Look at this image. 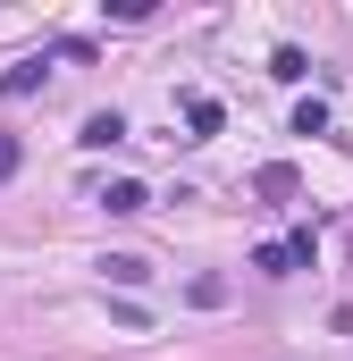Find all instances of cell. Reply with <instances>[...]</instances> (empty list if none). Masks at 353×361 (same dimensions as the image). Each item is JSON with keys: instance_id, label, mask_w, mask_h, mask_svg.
Instances as JSON below:
<instances>
[{"instance_id": "11", "label": "cell", "mask_w": 353, "mask_h": 361, "mask_svg": "<svg viewBox=\"0 0 353 361\" xmlns=\"http://www.w3.org/2000/svg\"><path fill=\"white\" fill-rule=\"evenodd\" d=\"M17 160H25V143H17V135H0V185L17 177Z\"/></svg>"}, {"instance_id": "5", "label": "cell", "mask_w": 353, "mask_h": 361, "mask_svg": "<svg viewBox=\"0 0 353 361\" xmlns=\"http://www.w3.org/2000/svg\"><path fill=\"white\" fill-rule=\"evenodd\" d=\"M101 210H118V219H135V210H152V193H143L135 177H118L109 193H101Z\"/></svg>"}, {"instance_id": "8", "label": "cell", "mask_w": 353, "mask_h": 361, "mask_svg": "<svg viewBox=\"0 0 353 361\" xmlns=\"http://www.w3.org/2000/svg\"><path fill=\"white\" fill-rule=\"evenodd\" d=\"M253 269H261V277H286V269H294V244H253Z\"/></svg>"}, {"instance_id": "9", "label": "cell", "mask_w": 353, "mask_h": 361, "mask_svg": "<svg viewBox=\"0 0 353 361\" xmlns=\"http://www.w3.org/2000/svg\"><path fill=\"white\" fill-rule=\"evenodd\" d=\"M185 294H193L202 311H219V302H227V277H210V269H202V277H193V286H185Z\"/></svg>"}, {"instance_id": "6", "label": "cell", "mask_w": 353, "mask_h": 361, "mask_svg": "<svg viewBox=\"0 0 353 361\" xmlns=\"http://www.w3.org/2000/svg\"><path fill=\"white\" fill-rule=\"evenodd\" d=\"M0 92H8V101L42 92V59H17V68H0Z\"/></svg>"}, {"instance_id": "1", "label": "cell", "mask_w": 353, "mask_h": 361, "mask_svg": "<svg viewBox=\"0 0 353 361\" xmlns=\"http://www.w3.org/2000/svg\"><path fill=\"white\" fill-rule=\"evenodd\" d=\"M185 126H193V143H210V135L227 126V109H219L210 92H185Z\"/></svg>"}, {"instance_id": "7", "label": "cell", "mask_w": 353, "mask_h": 361, "mask_svg": "<svg viewBox=\"0 0 353 361\" xmlns=\"http://www.w3.org/2000/svg\"><path fill=\"white\" fill-rule=\"evenodd\" d=\"M253 193H261V202H286V193H294V169H286V160H269L261 177H253Z\"/></svg>"}, {"instance_id": "2", "label": "cell", "mask_w": 353, "mask_h": 361, "mask_svg": "<svg viewBox=\"0 0 353 361\" xmlns=\"http://www.w3.org/2000/svg\"><path fill=\"white\" fill-rule=\"evenodd\" d=\"M76 143H85V152H109V143H126V118H118V109H92Z\"/></svg>"}, {"instance_id": "10", "label": "cell", "mask_w": 353, "mask_h": 361, "mask_svg": "<svg viewBox=\"0 0 353 361\" xmlns=\"http://www.w3.org/2000/svg\"><path fill=\"white\" fill-rule=\"evenodd\" d=\"M294 135H328V101H303L294 109Z\"/></svg>"}, {"instance_id": "3", "label": "cell", "mask_w": 353, "mask_h": 361, "mask_svg": "<svg viewBox=\"0 0 353 361\" xmlns=\"http://www.w3.org/2000/svg\"><path fill=\"white\" fill-rule=\"evenodd\" d=\"M101 277H109V286H143L152 261H143V252H101Z\"/></svg>"}, {"instance_id": "4", "label": "cell", "mask_w": 353, "mask_h": 361, "mask_svg": "<svg viewBox=\"0 0 353 361\" xmlns=\"http://www.w3.org/2000/svg\"><path fill=\"white\" fill-rule=\"evenodd\" d=\"M269 76H277V85H303V76H311V51L277 42V51H269Z\"/></svg>"}]
</instances>
